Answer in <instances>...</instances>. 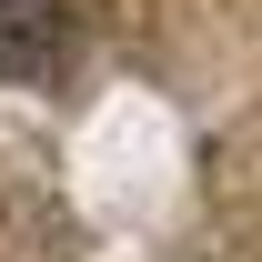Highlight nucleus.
<instances>
[{
  "label": "nucleus",
  "mask_w": 262,
  "mask_h": 262,
  "mask_svg": "<svg viewBox=\"0 0 262 262\" xmlns=\"http://www.w3.org/2000/svg\"><path fill=\"white\" fill-rule=\"evenodd\" d=\"M91 31L81 0H0V81H61Z\"/></svg>",
  "instance_id": "f257e3e1"
}]
</instances>
